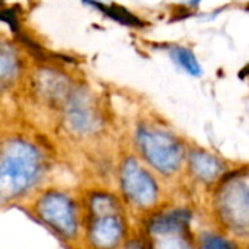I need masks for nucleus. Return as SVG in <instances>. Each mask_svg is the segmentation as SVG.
<instances>
[{
  "label": "nucleus",
  "instance_id": "obj_1",
  "mask_svg": "<svg viewBox=\"0 0 249 249\" xmlns=\"http://www.w3.org/2000/svg\"><path fill=\"white\" fill-rule=\"evenodd\" d=\"M44 158L28 142L10 140L0 150V206L31 190L42 177Z\"/></svg>",
  "mask_w": 249,
  "mask_h": 249
},
{
  "label": "nucleus",
  "instance_id": "obj_2",
  "mask_svg": "<svg viewBox=\"0 0 249 249\" xmlns=\"http://www.w3.org/2000/svg\"><path fill=\"white\" fill-rule=\"evenodd\" d=\"M89 239L98 248L118 244L124 233L120 209L115 198L105 193H95L89 198Z\"/></svg>",
  "mask_w": 249,
  "mask_h": 249
},
{
  "label": "nucleus",
  "instance_id": "obj_3",
  "mask_svg": "<svg viewBox=\"0 0 249 249\" xmlns=\"http://www.w3.org/2000/svg\"><path fill=\"white\" fill-rule=\"evenodd\" d=\"M35 214L63 239H71L77 233L79 216L76 204L63 191L51 190L42 194L35 204Z\"/></svg>",
  "mask_w": 249,
  "mask_h": 249
},
{
  "label": "nucleus",
  "instance_id": "obj_4",
  "mask_svg": "<svg viewBox=\"0 0 249 249\" xmlns=\"http://www.w3.org/2000/svg\"><path fill=\"white\" fill-rule=\"evenodd\" d=\"M139 144L146 159L162 174H174L181 163V146L162 131L140 130Z\"/></svg>",
  "mask_w": 249,
  "mask_h": 249
},
{
  "label": "nucleus",
  "instance_id": "obj_5",
  "mask_svg": "<svg viewBox=\"0 0 249 249\" xmlns=\"http://www.w3.org/2000/svg\"><path fill=\"white\" fill-rule=\"evenodd\" d=\"M121 184L124 194L136 206L147 207L156 200L158 187L155 181L134 159H128L123 165Z\"/></svg>",
  "mask_w": 249,
  "mask_h": 249
},
{
  "label": "nucleus",
  "instance_id": "obj_6",
  "mask_svg": "<svg viewBox=\"0 0 249 249\" xmlns=\"http://www.w3.org/2000/svg\"><path fill=\"white\" fill-rule=\"evenodd\" d=\"M225 219L236 231H249V175L229 182L222 196Z\"/></svg>",
  "mask_w": 249,
  "mask_h": 249
},
{
  "label": "nucleus",
  "instance_id": "obj_7",
  "mask_svg": "<svg viewBox=\"0 0 249 249\" xmlns=\"http://www.w3.org/2000/svg\"><path fill=\"white\" fill-rule=\"evenodd\" d=\"M190 223V214L187 212H171L156 217L150 225V232L160 239H177L181 241L182 233L187 231ZM187 247L185 244H182Z\"/></svg>",
  "mask_w": 249,
  "mask_h": 249
},
{
  "label": "nucleus",
  "instance_id": "obj_8",
  "mask_svg": "<svg viewBox=\"0 0 249 249\" xmlns=\"http://www.w3.org/2000/svg\"><path fill=\"white\" fill-rule=\"evenodd\" d=\"M67 121L70 127L79 133L90 131L96 125L93 107L90 105L88 96L73 95L67 101Z\"/></svg>",
  "mask_w": 249,
  "mask_h": 249
},
{
  "label": "nucleus",
  "instance_id": "obj_9",
  "mask_svg": "<svg viewBox=\"0 0 249 249\" xmlns=\"http://www.w3.org/2000/svg\"><path fill=\"white\" fill-rule=\"evenodd\" d=\"M19 71V57L15 48L0 39V90L13 83Z\"/></svg>",
  "mask_w": 249,
  "mask_h": 249
},
{
  "label": "nucleus",
  "instance_id": "obj_10",
  "mask_svg": "<svg viewBox=\"0 0 249 249\" xmlns=\"http://www.w3.org/2000/svg\"><path fill=\"white\" fill-rule=\"evenodd\" d=\"M86 3L98 7L101 12H104L107 16H109L111 19L123 23V25H127V26H143V22L134 16L133 13H130L127 9L118 6V4H105L99 0H85Z\"/></svg>",
  "mask_w": 249,
  "mask_h": 249
},
{
  "label": "nucleus",
  "instance_id": "obj_11",
  "mask_svg": "<svg viewBox=\"0 0 249 249\" xmlns=\"http://www.w3.org/2000/svg\"><path fill=\"white\" fill-rule=\"evenodd\" d=\"M191 166H193V171L201 179H204V181L214 179L220 174V171H222L220 163L214 158H212L210 155H206V153H196V155H193Z\"/></svg>",
  "mask_w": 249,
  "mask_h": 249
},
{
  "label": "nucleus",
  "instance_id": "obj_12",
  "mask_svg": "<svg viewBox=\"0 0 249 249\" xmlns=\"http://www.w3.org/2000/svg\"><path fill=\"white\" fill-rule=\"evenodd\" d=\"M172 57L175 58V61L185 70L188 71L190 74L193 76H200L201 74V67L197 61V58L194 57V54L187 50V48H181V47H177L172 50Z\"/></svg>",
  "mask_w": 249,
  "mask_h": 249
},
{
  "label": "nucleus",
  "instance_id": "obj_13",
  "mask_svg": "<svg viewBox=\"0 0 249 249\" xmlns=\"http://www.w3.org/2000/svg\"><path fill=\"white\" fill-rule=\"evenodd\" d=\"M203 247H206V248H229L233 245L229 244L228 241H222L220 238H207V241L203 244Z\"/></svg>",
  "mask_w": 249,
  "mask_h": 249
}]
</instances>
